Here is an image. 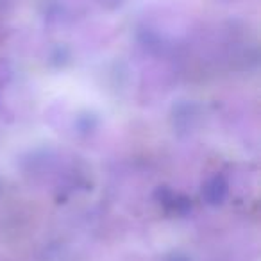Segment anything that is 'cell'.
<instances>
[{"instance_id":"3957f363","label":"cell","mask_w":261,"mask_h":261,"mask_svg":"<svg viewBox=\"0 0 261 261\" xmlns=\"http://www.w3.org/2000/svg\"><path fill=\"white\" fill-rule=\"evenodd\" d=\"M123 2H125V0H98V4H100L104 9H108V11H115V9H118Z\"/></svg>"},{"instance_id":"6da1fadb","label":"cell","mask_w":261,"mask_h":261,"mask_svg":"<svg viewBox=\"0 0 261 261\" xmlns=\"http://www.w3.org/2000/svg\"><path fill=\"white\" fill-rule=\"evenodd\" d=\"M202 200L207 206H222L229 195V185L224 179V175H211L204 181L202 190H200Z\"/></svg>"},{"instance_id":"7a4b0ae2","label":"cell","mask_w":261,"mask_h":261,"mask_svg":"<svg viewBox=\"0 0 261 261\" xmlns=\"http://www.w3.org/2000/svg\"><path fill=\"white\" fill-rule=\"evenodd\" d=\"M200 118V109L193 102H181L172 111L174 127L179 130H192Z\"/></svg>"},{"instance_id":"277c9868","label":"cell","mask_w":261,"mask_h":261,"mask_svg":"<svg viewBox=\"0 0 261 261\" xmlns=\"http://www.w3.org/2000/svg\"><path fill=\"white\" fill-rule=\"evenodd\" d=\"M167 261H190V259L186 256H182V254H172Z\"/></svg>"}]
</instances>
